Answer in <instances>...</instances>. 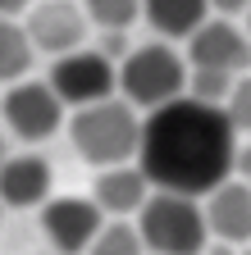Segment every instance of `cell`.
<instances>
[{
  "label": "cell",
  "instance_id": "obj_1",
  "mask_svg": "<svg viewBox=\"0 0 251 255\" xmlns=\"http://www.w3.org/2000/svg\"><path fill=\"white\" fill-rule=\"evenodd\" d=\"M233 155H238V128L229 123L224 105L178 96L146 114L137 169L155 191L210 196L219 182H229Z\"/></svg>",
  "mask_w": 251,
  "mask_h": 255
},
{
  "label": "cell",
  "instance_id": "obj_2",
  "mask_svg": "<svg viewBox=\"0 0 251 255\" xmlns=\"http://www.w3.org/2000/svg\"><path fill=\"white\" fill-rule=\"evenodd\" d=\"M73 146L87 164H128L142 146V119L128 101H96V105H82L73 110Z\"/></svg>",
  "mask_w": 251,
  "mask_h": 255
},
{
  "label": "cell",
  "instance_id": "obj_3",
  "mask_svg": "<svg viewBox=\"0 0 251 255\" xmlns=\"http://www.w3.org/2000/svg\"><path fill=\"white\" fill-rule=\"evenodd\" d=\"M137 233L151 255H201L210 242L206 205H197V196L155 191L137 210Z\"/></svg>",
  "mask_w": 251,
  "mask_h": 255
},
{
  "label": "cell",
  "instance_id": "obj_4",
  "mask_svg": "<svg viewBox=\"0 0 251 255\" xmlns=\"http://www.w3.org/2000/svg\"><path fill=\"white\" fill-rule=\"evenodd\" d=\"M119 91L133 110H160L178 96H187V59L165 46V41H151L123 55L119 64Z\"/></svg>",
  "mask_w": 251,
  "mask_h": 255
},
{
  "label": "cell",
  "instance_id": "obj_5",
  "mask_svg": "<svg viewBox=\"0 0 251 255\" xmlns=\"http://www.w3.org/2000/svg\"><path fill=\"white\" fill-rule=\"evenodd\" d=\"M50 91L59 96L64 105L82 110V105H96V101H110L114 87H119V69L114 59H105L101 50H69L55 59L50 69Z\"/></svg>",
  "mask_w": 251,
  "mask_h": 255
},
{
  "label": "cell",
  "instance_id": "obj_6",
  "mask_svg": "<svg viewBox=\"0 0 251 255\" xmlns=\"http://www.w3.org/2000/svg\"><path fill=\"white\" fill-rule=\"evenodd\" d=\"M187 69H210V73H229L242 78L251 69V32H242L229 18H206L192 37H187Z\"/></svg>",
  "mask_w": 251,
  "mask_h": 255
},
{
  "label": "cell",
  "instance_id": "obj_7",
  "mask_svg": "<svg viewBox=\"0 0 251 255\" xmlns=\"http://www.w3.org/2000/svg\"><path fill=\"white\" fill-rule=\"evenodd\" d=\"M41 228L59 255H87L105 228V210L87 196H50L41 205Z\"/></svg>",
  "mask_w": 251,
  "mask_h": 255
},
{
  "label": "cell",
  "instance_id": "obj_8",
  "mask_svg": "<svg viewBox=\"0 0 251 255\" xmlns=\"http://www.w3.org/2000/svg\"><path fill=\"white\" fill-rule=\"evenodd\" d=\"M0 114L23 141H46L64 123V101L50 91V82H14L0 101Z\"/></svg>",
  "mask_w": 251,
  "mask_h": 255
},
{
  "label": "cell",
  "instance_id": "obj_9",
  "mask_svg": "<svg viewBox=\"0 0 251 255\" xmlns=\"http://www.w3.org/2000/svg\"><path fill=\"white\" fill-rule=\"evenodd\" d=\"M27 37H32V50H46V55H69V50H82V37H87V9H78L73 0H46L27 14Z\"/></svg>",
  "mask_w": 251,
  "mask_h": 255
},
{
  "label": "cell",
  "instance_id": "obj_10",
  "mask_svg": "<svg viewBox=\"0 0 251 255\" xmlns=\"http://www.w3.org/2000/svg\"><path fill=\"white\" fill-rule=\"evenodd\" d=\"M206 223L210 237H219L224 246H247L251 242V182L229 178L206 196Z\"/></svg>",
  "mask_w": 251,
  "mask_h": 255
},
{
  "label": "cell",
  "instance_id": "obj_11",
  "mask_svg": "<svg viewBox=\"0 0 251 255\" xmlns=\"http://www.w3.org/2000/svg\"><path fill=\"white\" fill-rule=\"evenodd\" d=\"M50 187H55V173H50V159H41V155H9L0 164V201L9 210L46 205Z\"/></svg>",
  "mask_w": 251,
  "mask_h": 255
},
{
  "label": "cell",
  "instance_id": "obj_12",
  "mask_svg": "<svg viewBox=\"0 0 251 255\" xmlns=\"http://www.w3.org/2000/svg\"><path fill=\"white\" fill-rule=\"evenodd\" d=\"M146 173L137 164H110L96 173V187H91V201H96L105 214H133L146 205Z\"/></svg>",
  "mask_w": 251,
  "mask_h": 255
},
{
  "label": "cell",
  "instance_id": "obj_13",
  "mask_svg": "<svg viewBox=\"0 0 251 255\" xmlns=\"http://www.w3.org/2000/svg\"><path fill=\"white\" fill-rule=\"evenodd\" d=\"M142 9H146V23L174 41V37H192L206 23L210 0H142Z\"/></svg>",
  "mask_w": 251,
  "mask_h": 255
},
{
  "label": "cell",
  "instance_id": "obj_14",
  "mask_svg": "<svg viewBox=\"0 0 251 255\" xmlns=\"http://www.w3.org/2000/svg\"><path fill=\"white\" fill-rule=\"evenodd\" d=\"M27 69H32V37L23 23L0 14V82H23Z\"/></svg>",
  "mask_w": 251,
  "mask_h": 255
},
{
  "label": "cell",
  "instance_id": "obj_15",
  "mask_svg": "<svg viewBox=\"0 0 251 255\" xmlns=\"http://www.w3.org/2000/svg\"><path fill=\"white\" fill-rule=\"evenodd\" d=\"M87 255H146V246H142L137 223L114 219V223H105V228L96 233V242H91V251H87Z\"/></svg>",
  "mask_w": 251,
  "mask_h": 255
},
{
  "label": "cell",
  "instance_id": "obj_16",
  "mask_svg": "<svg viewBox=\"0 0 251 255\" xmlns=\"http://www.w3.org/2000/svg\"><path fill=\"white\" fill-rule=\"evenodd\" d=\"M82 9L105 32H128V23L142 14V0H82Z\"/></svg>",
  "mask_w": 251,
  "mask_h": 255
},
{
  "label": "cell",
  "instance_id": "obj_17",
  "mask_svg": "<svg viewBox=\"0 0 251 255\" xmlns=\"http://www.w3.org/2000/svg\"><path fill=\"white\" fill-rule=\"evenodd\" d=\"M224 114L229 123L238 128V132H251V73H242L229 91V101H224Z\"/></svg>",
  "mask_w": 251,
  "mask_h": 255
},
{
  "label": "cell",
  "instance_id": "obj_18",
  "mask_svg": "<svg viewBox=\"0 0 251 255\" xmlns=\"http://www.w3.org/2000/svg\"><path fill=\"white\" fill-rule=\"evenodd\" d=\"M233 178L251 182V141H247V146H238V155H233Z\"/></svg>",
  "mask_w": 251,
  "mask_h": 255
},
{
  "label": "cell",
  "instance_id": "obj_19",
  "mask_svg": "<svg viewBox=\"0 0 251 255\" xmlns=\"http://www.w3.org/2000/svg\"><path fill=\"white\" fill-rule=\"evenodd\" d=\"M27 5H32V0H0V14H5V18H14V14H23Z\"/></svg>",
  "mask_w": 251,
  "mask_h": 255
},
{
  "label": "cell",
  "instance_id": "obj_20",
  "mask_svg": "<svg viewBox=\"0 0 251 255\" xmlns=\"http://www.w3.org/2000/svg\"><path fill=\"white\" fill-rule=\"evenodd\" d=\"M215 9H224V14H238V9H251V0H210Z\"/></svg>",
  "mask_w": 251,
  "mask_h": 255
},
{
  "label": "cell",
  "instance_id": "obj_21",
  "mask_svg": "<svg viewBox=\"0 0 251 255\" xmlns=\"http://www.w3.org/2000/svg\"><path fill=\"white\" fill-rule=\"evenodd\" d=\"M5 159H9V155H5V141H0V164H5Z\"/></svg>",
  "mask_w": 251,
  "mask_h": 255
},
{
  "label": "cell",
  "instance_id": "obj_22",
  "mask_svg": "<svg viewBox=\"0 0 251 255\" xmlns=\"http://www.w3.org/2000/svg\"><path fill=\"white\" fill-rule=\"evenodd\" d=\"M238 255H251V242H247V246H242V251H238Z\"/></svg>",
  "mask_w": 251,
  "mask_h": 255
},
{
  "label": "cell",
  "instance_id": "obj_23",
  "mask_svg": "<svg viewBox=\"0 0 251 255\" xmlns=\"http://www.w3.org/2000/svg\"><path fill=\"white\" fill-rule=\"evenodd\" d=\"M247 32H251V9H247Z\"/></svg>",
  "mask_w": 251,
  "mask_h": 255
},
{
  "label": "cell",
  "instance_id": "obj_24",
  "mask_svg": "<svg viewBox=\"0 0 251 255\" xmlns=\"http://www.w3.org/2000/svg\"><path fill=\"white\" fill-rule=\"evenodd\" d=\"M0 210H5V201H0Z\"/></svg>",
  "mask_w": 251,
  "mask_h": 255
},
{
  "label": "cell",
  "instance_id": "obj_25",
  "mask_svg": "<svg viewBox=\"0 0 251 255\" xmlns=\"http://www.w3.org/2000/svg\"><path fill=\"white\" fill-rule=\"evenodd\" d=\"M0 101H5V96H0Z\"/></svg>",
  "mask_w": 251,
  "mask_h": 255
}]
</instances>
